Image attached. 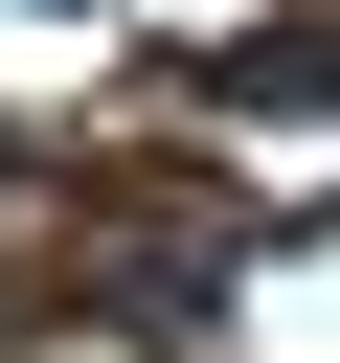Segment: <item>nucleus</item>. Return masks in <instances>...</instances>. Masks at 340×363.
<instances>
[{
  "label": "nucleus",
  "instance_id": "f03ea898",
  "mask_svg": "<svg viewBox=\"0 0 340 363\" xmlns=\"http://www.w3.org/2000/svg\"><path fill=\"white\" fill-rule=\"evenodd\" d=\"M0 182H23V136H0Z\"/></svg>",
  "mask_w": 340,
  "mask_h": 363
},
{
  "label": "nucleus",
  "instance_id": "f257e3e1",
  "mask_svg": "<svg viewBox=\"0 0 340 363\" xmlns=\"http://www.w3.org/2000/svg\"><path fill=\"white\" fill-rule=\"evenodd\" d=\"M204 91H227V113H340V23H249Z\"/></svg>",
  "mask_w": 340,
  "mask_h": 363
}]
</instances>
